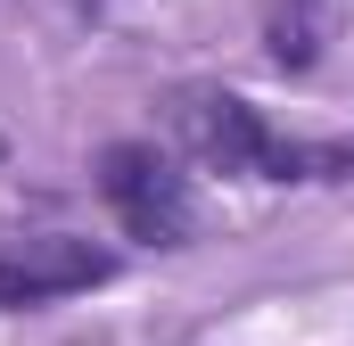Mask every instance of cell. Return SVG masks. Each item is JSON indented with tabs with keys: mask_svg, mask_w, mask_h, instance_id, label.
<instances>
[{
	"mask_svg": "<svg viewBox=\"0 0 354 346\" xmlns=\"http://www.w3.org/2000/svg\"><path fill=\"white\" fill-rule=\"evenodd\" d=\"M115 272L107 248L91 239H66V231H41L25 248L0 256V305H50V297H75V289H99Z\"/></svg>",
	"mask_w": 354,
	"mask_h": 346,
	"instance_id": "3957f363",
	"label": "cell"
},
{
	"mask_svg": "<svg viewBox=\"0 0 354 346\" xmlns=\"http://www.w3.org/2000/svg\"><path fill=\"white\" fill-rule=\"evenodd\" d=\"M99 198L124 223V239H140V248H189V231H198V190L157 140L99 149Z\"/></svg>",
	"mask_w": 354,
	"mask_h": 346,
	"instance_id": "7a4b0ae2",
	"label": "cell"
},
{
	"mask_svg": "<svg viewBox=\"0 0 354 346\" xmlns=\"http://www.w3.org/2000/svg\"><path fill=\"white\" fill-rule=\"evenodd\" d=\"M165 116L214 173H248V181H346L354 173V140H288L239 91H174Z\"/></svg>",
	"mask_w": 354,
	"mask_h": 346,
	"instance_id": "6da1fadb",
	"label": "cell"
},
{
	"mask_svg": "<svg viewBox=\"0 0 354 346\" xmlns=\"http://www.w3.org/2000/svg\"><path fill=\"white\" fill-rule=\"evenodd\" d=\"M272 58H280V66H313V58H322V17H313V0H272Z\"/></svg>",
	"mask_w": 354,
	"mask_h": 346,
	"instance_id": "277c9868",
	"label": "cell"
}]
</instances>
